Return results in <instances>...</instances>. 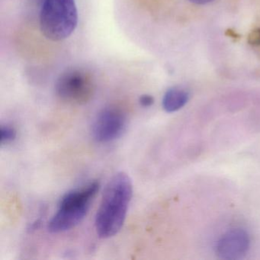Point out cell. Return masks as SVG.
Returning <instances> with one entry per match:
<instances>
[{
  "mask_svg": "<svg viewBox=\"0 0 260 260\" xmlns=\"http://www.w3.org/2000/svg\"><path fill=\"white\" fill-rule=\"evenodd\" d=\"M132 196L133 184L130 176L124 172L114 175L105 188L95 215V229L99 237L109 238L121 231Z\"/></svg>",
  "mask_w": 260,
  "mask_h": 260,
  "instance_id": "1",
  "label": "cell"
},
{
  "mask_svg": "<svg viewBox=\"0 0 260 260\" xmlns=\"http://www.w3.org/2000/svg\"><path fill=\"white\" fill-rule=\"evenodd\" d=\"M100 187V182L93 181L67 193L48 223V231L52 234H59L78 225L86 217Z\"/></svg>",
  "mask_w": 260,
  "mask_h": 260,
  "instance_id": "2",
  "label": "cell"
},
{
  "mask_svg": "<svg viewBox=\"0 0 260 260\" xmlns=\"http://www.w3.org/2000/svg\"><path fill=\"white\" fill-rule=\"evenodd\" d=\"M40 30L51 42L69 38L78 25V11L75 0H44L41 10Z\"/></svg>",
  "mask_w": 260,
  "mask_h": 260,
  "instance_id": "3",
  "label": "cell"
},
{
  "mask_svg": "<svg viewBox=\"0 0 260 260\" xmlns=\"http://www.w3.org/2000/svg\"><path fill=\"white\" fill-rule=\"evenodd\" d=\"M57 97L71 105H84L90 101L94 84L90 75L80 70H70L60 76L55 85Z\"/></svg>",
  "mask_w": 260,
  "mask_h": 260,
  "instance_id": "4",
  "label": "cell"
},
{
  "mask_svg": "<svg viewBox=\"0 0 260 260\" xmlns=\"http://www.w3.org/2000/svg\"><path fill=\"white\" fill-rule=\"evenodd\" d=\"M127 116L124 109L116 106L104 108L95 117L92 135L99 143H109L119 138L127 127Z\"/></svg>",
  "mask_w": 260,
  "mask_h": 260,
  "instance_id": "5",
  "label": "cell"
},
{
  "mask_svg": "<svg viewBox=\"0 0 260 260\" xmlns=\"http://www.w3.org/2000/svg\"><path fill=\"white\" fill-rule=\"evenodd\" d=\"M250 244L249 235L243 229H232L217 242L216 255L223 259H240L246 253Z\"/></svg>",
  "mask_w": 260,
  "mask_h": 260,
  "instance_id": "6",
  "label": "cell"
},
{
  "mask_svg": "<svg viewBox=\"0 0 260 260\" xmlns=\"http://www.w3.org/2000/svg\"><path fill=\"white\" fill-rule=\"evenodd\" d=\"M189 100V93L179 87L169 89L162 98V108L166 112H175L186 105Z\"/></svg>",
  "mask_w": 260,
  "mask_h": 260,
  "instance_id": "7",
  "label": "cell"
},
{
  "mask_svg": "<svg viewBox=\"0 0 260 260\" xmlns=\"http://www.w3.org/2000/svg\"><path fill=\"white\" fill-rule=\"evenodd\" d=\"M1 144H7L15 141L17 136V132L11 125L5 124L1 126Z\"/></svg>",
  "mask_w": 260,
  "mask_h": 260,
  "instance_id": "8",
  "label": "cell"
},
{
  "mask_svg": "<svg viewBox=\"0 0 260 260\" xmlns=\"http://www.w3.org/2000/svg\"><path fill=\"white\" fill-rule=\"evenodd\" d=\"M248 42L252 46H259L260 45V28H256L251 31L248 37Z\"/></svg>",
  "mask_w": 260,
  "mask_h": 260,
  "instance_id": "9",
  "label": "cell"
},
{
  "mask_svg": "<svg viewBox=\"0 0 260 260\" xmlns=\"http://www.w3.org/2000/svg\"><path fill=\"white\" fill-rule=\"evenodd\" d=\"M139 102L143 107H150L154 103V99L150 95H143L140 98Z\"/></svg>",
  "mask_w": 260,
  "mask_h": 260,
  "instance_id": "10",
  "label": "cell"
},
{
  "mask_svg": "<svg viewBox=\"0 0 260 260\" xmlns=\"http://www.w3.org/2000/svg\"><path fill=\"white\" fill-rule=\"evenodd\" d=\"M188 1L194 5L204 6L214 2V0H188Z\"/></svg>",
  "mask_w": 260,
  "mask_h": 260,
  "instance_id": "11",
  "label": "cell"
}]
</instances>
